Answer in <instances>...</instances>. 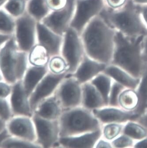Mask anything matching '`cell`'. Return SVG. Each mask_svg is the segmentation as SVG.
Returning a JSON list of instances; mask_svg holds the SVG:
<instances>
[{
	"label": "cell",
	"instance_id": "cell-1",
	"mask_svg": "<svg viewBox=\"0 0 147 148\" xmlns=\"http://www.w3.org/2000/svg\"><path fill=\"white\" fill-rule=\"evenodd\" d=\"M116 31L101 15L88 23L80 34L85 53L98 62L108 65L112 59Z\"/></svg>",
	"mask_w": 147,
	"mask_h": 148
},
{
	"label": "cell",
	"instance_id": "cell-2",
	"mask_svg": "<svg viewBox=\"0 0 147 148\" xmlns=\"http://www.w3.org/2000/svg\"><path fill=\"white\" fill-rule=\"evenodd\" d=\"M101 16L117 32L128 38L139 40L147 36V27L142 18L138 5L128 0L116 10L105 6Z\"/></svg>",
	"mask_w": 147,
	"mask_h": 148
},
{
	"label": "cell",
	"instance_id": "cell-3",
	"mask_svg": "<svg viewBox=\"0 0 147 148\" xmlns=\"http://www.w3.org/2000/svg\"><path fill=\"white\" fill-rule=\"evenodd\" d=\"M143 39L132 40L116 31L115 48L110 64L121 68L134 77L140 78L145 64L142 53Z\"/></svg>",
	"mask_w": 147,
	"mask_h": 148
},
{
	"label": "cell",
	"instance_id": "cell-4",
	"mask_svg": "<svg viewBox=\"0 0 147 148\" xmlns=\"http://www.w3.org/2000/svg\"><path fill=\"white\" fill-rule=\"evenodd\" d=\"M58 121L60 137L76 136L102 127L92 111L82 106L63 111Z\"/></svg>",
	"mask_w": 147,
	"mask_h": 148
},
{
	"label": "cell",
	"instance_id": "cell-5",
	"mask_svg": "<svg viewBox=\"0 0 147 148\" xmlns=\"http://www.w3.org/2000/svg\"><path fill=\"white\" fill-rule=\"evenodd\" d=\"M29 65L28 53L20 50L14 40L0 49V73L7 82L12 84L22 80Z\"/></svg>",
	"mask_w": 147,
	"mask_h": 148
},
{
	"label": "cell",
	"instance_id": "cell-6",
	"mask_svg": "<svg viewBox=\"0 0 147 148\" xmlns=\"http://www.w3.org/2000/svg\"><path fill=\"white\" fill-rule=\"evenodd\" d=\"M85 54L80 34L70 27L64 35L61 53L68 64V74L76 71Z\"/></svg>",
	"mask_w": 147,
	"mask_h": 148
},
{
	"label": "cell",
	"instance_id": "cell-7",
	"mask_svg": "<svg viewBox=\"0 0 147 148\" xmlns=\"http://www.w3.org/2000/svg\"><path fill=\"white\" fill-rule=\"evenodd\" d=\"M54 95L63 111L79 107L82 104V84L67 74L57 87Z\"/></svg>",
	"mask_w": 147,
	"mask_h": 148
},
{
	"label": "cell",
	"instance_id": "cell-8",
	"mask_svg": "<svg viewBox=\"0 0 147 148\" xmlns=\"http://www.w3.org/2000/svg\"><path fill=\"white\" fill-rule=\"evenodd\" d=\"M105 6L104 0H76V8L70 27L81 34L94 17L101 14Z\"/></svg>",
	"mask_w": 147,
	"mask_h": 148
},
{
	"label": "cell",
	"instance_id": "cell-9",
	"mask_svg": "<svg viewBox=\"0 0 147 148\" xmlns=\"http://www.w3.org/2000/svg\"><path fill=\"white\" fill-rule=\"evenodd\" d=\"M33 120L36 133V143L42 148L57 147L60 139L58 120H50L33 114Z\"/></svg>",
	"mask_w": 147,
	"mask_h": 148
},
{
	"label": "cell",
	"instance_id": "cell-10",
	"mask_svg": "<svg viewBox=\"0 0 147 148\" xmlns=\"http://www.w3.org/2000/svg\"><path fill=\"white\" fill-rule=\"evenodd\" d=\"M37 23L28 12L18 20L17 37L20 50L28 53L37 44Z\"/></svg>",
	"mask_w": 147,
	"mask_h": 148
},
{
	"label": "cell",
	"instance_id": "cell-11",
	"mask_svg": "<svg viewBox=\"0 0 147 148\" xmlns=\"http://www.w3.org/2000/svg\"><path fill=\"white\" fill-rule=\"evenodd\" d=\"M76 8V0H68L64 8L57 11H52L41 22L54 32L64 36L73 18Z\"/></svg>",
	"mask_w": 147,
	"mask_h": 148
},
{
	"label": "cell",
	"instance_id": "cell-12",
	"mask_svg": "<svg viewBox=\"0 0 147 148\" xmlns=\"http://www.w3.org/2000/svg\"><path fill=\"white\" fill-rule=\"evenodd\" d=\"M68 73L56 74L48 71L37 85L29 97V102L33 112L42 100L54 94L62 80Z\"/></svg>",
	"mask_w": 147,
	"mask_h": 148
},
{
	"label": "cell",
	"instance_id": "cell-13",
	"mask_svg": "<svg viewBox=\"0 0 147 148\" xmlns=\"http://www.w3.org/2000/svg\"><path fill=\"white\" fill-rule=\"evenodd\" d=\"M6 128L11 136L36 143V133L32 117L14 115L6 122Z\"/></svg>",
	"mask_w": 147,
	"mask_h": 148
},
{
	"label": "cell",
	"instance_id": "cell-14",
	"mask_svg": "<svg viewBox=\"0 0 147 148\" xmlns=\"http://www.w3.org/2000/svg\"><path fill=\"white\" fill-rule=\"evenodd\" d=\"M63 38L64 36L54 32L42 23H37V44L46 48L50 58L61 55Z\"/></svg>",
	"mask_w": 147,
	"mask_h": 148
},
{
	"label": "cell",
	"instance_id": "cell-15",
	"mask_svg": "<svg viewBox=\"0 0 147 148\" xmlns=\"http://www.w3.org/2000/svg\"><path fill=\"white\" fill-rule=\"evenodd\" d=\"M9 100L13 116H32L33 112L30 105L29 97L24 89L22 80L12 84Z\"/></svg>",
	"mask_w": 147,
	"mask_h": 148
},
{
	"label": "cell",
	"instance_id": "cell-16",
	"mask_svg": "<svg viewBox=\"0 0 147 148\" xmlns=\"http://www.w3.org/2000/svg\"><path fill=\"white\" fill-rule=\"evenodd\" d=\"M92 112L102 125L111 123H125L136 116L133 111H126L119 107L109 106L95 109Z\"/></svg>",
	"mask_w": 147,
	"mask_h": 148
},
{
	"label": "cell",
	"instance_id": "cell-17",
	"mask_svg": "<svg viewBox=\"0 0 147 148\" xmlns=\"http://www.w3.org/2000/svg\"><path fill=\"white\" fill-rule=\"evenodd\" d=\"M107 65L96 61L85 54L76 71L71 75L82 84L91 82L98 74L104 71Z\"/></svg>",
	"mask_w": 147,
	"mask_h": 148
},
{
	"label": "cell",
	"instance_id": "cell-18",
	"mask_svg": "<svg viewBox=\"0 0 147 148\" xmlns=\"http://www.w3.org/2000/svg\"><path fill=\"white\" fill-rule=\"evenodd\" d=\"M102 136V128L76 136L60 137L57 147L69 148H93Z\"/></svg>",
	"mask_w": 147,
	"mask_h": 148
},
{
	"label": "cell",
	"instance_id": "cell-19",
	"mask_svg": "<svg viewBox=\"0 0 147 148\" xmlns=\"http://www.w3.org/2000/svg\"><path fill=\"white\" fill-rule=\"evenodd\" d=\"M63 110L54 94L42 100L33 111V114L50 120H58Z\"/></svg>",
	"mask_w": 147,
	"mask_h": 148
},
{
	"label": "cell",
	"instance_id": "cell-20",
	"mask_svg": "<svg viewBox=\"0 0 147 148\" xmlns=\"http://www.w3.org/2000/svg\"><path fill=\"white\" fill-rule=\"evenodd\" d=\"M82 107L93 111L107 106L101 94L90 82L82 84Z\"/></svg>",
	"mask_w": 147,
	"mask_h": 148
},
{
	"label": "cell",
	"instance_id": "cell-21",
	"mask_svg": "<svg viewBox=\"0 0 147 148\" xmlns=\"http://www.w3.org/2000/svg\"><path fill=\"white\" fill-rule=\"evenodd\" d=\"M48 71L47 66H37L29 65L22 80L23 87L28 97Z\"/></svg>",
	"mask_w": 147,
	"mask_h": 148
},
{
	"label": "cell",
	"instance_id": "cell-22",
	"mask_svg": "<svg viewBox=\"0 0 147 148\" xmlns=\"http://www.w3.org/2000/svg\"><path fill=\"white\" fill-rule=\"evenodd\" d=\"M103 72L127 88L136 90L140 82V78L134 77L123 69L113 64H109L106 66Z\"/></svg>",
	"mask_w": 147,
	"mask_h": 148
},
{
	"label": "cell",
	"instance_id": "cell-23",
	"mask_svg": "<svg viewBox=\"0 0 147 148\" xmlns=\"http://www.w3.org/2000/svg\"><path fill=\"white\" fill-rule=\"evenodd\" d=\"M135 91L139 99L138 104L133 111L136 117L142 114L147 108V62H145L140 82Z\"/></svg>",
	"mask_w": 147,
	"mask_h": 148
},
{
	"label": "cell",
	"instance_id": "cell-24",
	"mask_svg": "<svg viewBox=\"0 0 147 148\" xmlns=\"http://www.w3.org/2000/svg\"><path fill=\"white\" fill-rule=\"evenodd\" d=\"M113 79L105 73H101L94 77L90 82L101 94L107 106H108L109 94Z\"/></svg>",
	"mask_w": 147,
	"mask_h": 148
},
{
	"label": "cell",
	"instance_id": "cell-25",
	"mask_svg": "<svg viewBox=\"0 0 147 148\" xmlns=\"http://www.w3.org/2000/svg\"><path fill=\"white\" fill-rule=\"evenodd\" d=\"M50 57L44 47L37 44L28 53V61L30 65L37 66H47Z\"/></svg>",
	"mask_w": 147,
	"mask_h": 148
},
{
	"label": "cell",
	"instance_id": "cell-26",
	"mask_svg": "<svg viewBox=\"0 0 147 148\" xmlns=\"http://www.w3.org/2000/svg\"><path fill=\"white\" fill-rule=\"evenodd\" d=\"M27 7V12L37 22L42 21L52 12L46 0H29Z\"/></svg>",
	"mask_w": 147,
	"mask_h": 148
},
{
	"label": "cell",
	"instance_id": "cell-27",
	"mask_svg": "<svg viewBox=\"0 0 147 148\" xmlns=\"http://www.w3.org/2000/svg\"><path fill=\"white\" fill-rule=\"evenodd\" d=\"M119 107L126 111H134L139 102L137 92L133 89L126 88L119 95L118 99Z\"/></svg>",
	"mask_w": 147,
	"mask_h": 148
},
{
	"label": "cell",
	"instance_id": "cell-28",
	"mask_svg": "<svg viewBox=\"0 0 147 148\" xmlns=\"http://www.w3.org/2000/svg\"><path fill=\"white\" fill-rule=\"evenodd\" d=\"M122 134L138 141L147 137V130L137 122L130 120L125 123Z\"/></svg>",
	"mask_w": 147,
	"mask_h": 148
},
{
	"label": "cell",
	"instance_id": "cell-29",
	"mask_svg": "<svg viewBox=\"0 0 147 148\" xmlns=\"http://www.w3.org/2000/svg\"><path fill=\"white\" fill-rule=\"evenodd\" d=\"M4 148H42L35 142L10 136L7 138L1 145Z\"/></svg>",
	"mask_w": 147,
	"mask_h": 148
},
{
	"label": "cell",
	"instance_id": "cell-30",
	"mask_svg": "<svg viewBox=\"0 0 147 148\" xmlns=\"http://www.w3.org/2000/svg\"><path fill=\"white\" fill-rule=\"evenodd\" d=\"M49 71L54 74L67 73L68 66L66 61L61 55L51 57L47 65Z\"/></svg>",
	"mask_w": 147,
	"mask_h": 148
},
{
	"label": "cell",
	"instance_id": "cell-31",
	"mask_svg": "<svg viewBox=\"0 0 147 148\" xmlns=\"http://www.w3.org/2000/svg\"><path fill=\"white\" fill-rule=\"evenodd\" d=\"M125 123H111L103 125L102 127V137L112 141L122 134Z\"/></svg>",
	"mask_w": 147,
	"mask_h": 148
},
{
	"label": "cell",
	"instance_id": "cell-32",
	"mask_svg": "<svg viewBox=\"0 0 147 148\" xmlns=\"http://www.w3.org/2000/svg\"><path fill=\"white\" fill-rule=\"evenodd\" d=\"M126 88L123 85L113 80L109 94L108 106L120 108L118 104V97L120 93Z\"/></svg>",
	"mask_w": 147,
	"mask_h": 148
},
{
	"label": "cell",
	"instance_id": "cell-33",
	"mask_svg": "<svg viewBox=\"0 0 147 148\" xmlns=\"http://www.w3.org/2000/svg\"><path fill=\"white\" fill-rule=\"evenodd\" d=\"M27 6V0H9L6 9L10 13L19 16L24 13Z\"/></svg>",
	"mask_w": 147,
	"mask_h": 148
},
{
	"label": "cell",
	"instance_id": "cell-34",
	"mask_svg": "<svg viewBox=\"0 0 147 148\" xmlns=\"http://www.w3.org/2000/svg\"><path fill=\"white\" fill-rule=\"evenodd\" d=\"M135 141L127 135L121 134L115 139L111 141L113 148H132Z\"/></svg>",
	"mask_w": 147,
	"mask_h": 148
},
{
	"label": "cell",
	"instance_id": "cell-35",
	"mask_svg": "<svg viewBox=\"0 0 147 148\" xmlns=\"http://www.w3.org/2000/svg\"><path fill=\"white\" fill-rule=\"evenodd\" d=\"M13 116L9 98L0 97V117L7 122Z\"/></svg>",
	"mask_w": 147,
	"mask_h": 148
},
{
	"label": "cell",
	"instance_id": "cell-36",
	"mask_svg": "<svg viewBox=\"0 0 147 148\" xmlns=\"http://www.w3.org/2000/svg\"><path fill=\"white\" fill-rule=\"evenodd\" d=\"M14 23L11 19L3 12L0 11V30L11 32L13 30Z\"/></svg>",
	"mask_w": 147,
	"mask_h": 148
},
{
	"label": "cell",
	"instance_id": "cell-37",
	"mask_svg": "<svg viewBox=\"0 0 147 148\" xmlns=\"http://www.w3.org/2000/svg\"><path fill=\"white\" fill-rule=\"evenodd\" d=\"M47 5L51 11L62 10L66 7L68 0H46Z\"/></svg>",
	"mask_w": 147,
	"mask_h": 148
},
{
	"label": "cell",
	"instance_id": "cell-38",
	"mask_svg": "<svg viewBox=\"0 0 147 148\" xmlns=\"http://www.w3.org/2000/svg\"><path fill=\"white\" fill-rule=\"evenodd\" d=\"M12 84L5 80L0 81V97L9 98L12 91Z\"/></svg>",
	"mask_w": 147,
	"mask_h": 148
},
{
	"label": "cell",
	"instance_id": "cell-39",
	"mask_svg": "<svg viewBox=\"0 0 147 148\" xmlns=\"http://www.w3.org/2000/svg\"><path fill=\"white\" fill-rule=\"evenodd\" d=\"M105 6L109 9L116 10L123 6L128 0H104Z\"/></svg>",
	"mask_w": 147,
	"mask_h": 148
},
{
	"label": "cell",
	"instance_id": "cell-40",
	"mask_svg": "<svg viewBox=\"0 0 147 148\" xmlns=\"http://www.w3.org/2000/svg\"><path fill=\"white\" fill-rule=\"evenodd\" d=\"M132 120L137 122L147 130V108L142 114L134 118Z\"/></svg>",
	"mask_w": 147,
	"mask_h": 148
},
{
	"label": "cell",
	"instance_id": "cell-41",
	"mask_svg": "<svg viewBox=\"0 0 147 148\" xmlns=\"http://www.w3.org/2000/svg\"><path fill=\"white\" fill-rule=\"evenodd\" d=\"M95 148H113L112 145L111 143V141L103 138L102 136L97 142Z\"/></svg>",
	"mask_w": 147,
	"mask_h": 148
},
{
	"label": "cell",
	"instance_id": "cell-42",
	"mask_svg": "<svg viewBox=\"0 0 147 148\" xmlns=\"http://www.w3.org/2000/svg\"><path fill=\"white\" fill-rule=\"evenodd\" d=\"M142 53L145 62H147V36L144 37L142 41Z\"/></svg>",
	"mask_w": 147,
	"mask_h": 148
},
{
	"label": "cell",
	"instance_id": "cell-43",
	"mask_svg": "<svg viewBox=\"0 0 147 148\" xmlns=\"http://www.w3.org/2000/svg\"><path fill=\"white\" fill-rule=\"evenodd\" d=\"M142 18L147 27V5H138Z\"/></svg>",
	"mask_w": 147,
	"mask_h": 148
},
{
	"label": "cell",
	"instance_id": "cell-44",
	"mask_svg": "<svg viewBox=\"0 0 147 148\" xmlns=\"http://www.w3.org/2000/svg\"><path fill=\"white\" fill-rule=\"evenodd\" d=\"M133 148H147V137L140 141L136 142Z\"/></svg>",
	"mask_w": 147,
	"mask_h": 148
},
{
	"label": "cell",
	"instance_id": "cell-45",
	"mask_svg": "<svg viewBox=\"0 0 147 148\" xmlns=\"http://www.w3.org/2000/svg\"><path fill=\"white\" fill-rule=\"evenodd\" d=\"M10 136L9 132L7 130L6 128L5 129L0 132V148H1V145L5 140Z\"/></svg>",
	"mask_w": 147,
	"mask_h": 148
},
{
	"label": "cell",
	"instance_id": "cell-46",
	"mask_svg": "<svg viewBox=\"0 0 147 148\" xmlns=\"http://www.w3.org/2000/svg\"><path fill=\"white\" fill-rule=\"evenodd\" d=\"M6 127V122L0 117V132L5 129Z\"/></svg>",
	"mask_w": 147,
	"mask_h": 148
},
{
	"label": "cell",
	"instance_id": "cell-47",
	"mask_svg": "<svg viewBox=\"0 0 147 148\" xmlns=\"http://www.w3.org/2000/svg\"><path fill=\"white\" fill-rule=\"evenodd\" d=\"M135 4L138 5H147V0H132Z\"/></svg>",
	"mask_w": 147,
	"mask_h": 148
},
{
	"label": "cell",
	"instance_id": "cell-48",
	"mask_svg": "<svg viewBox=\"0 0 147 148\" xmlns=\"http://www.w3.org/2000/svg\"><path fill=\"white\" fill-rule=\"evenodd\" d=\"M8 38L9 37L7 36L0 35V45L5 42L7 40Z\"/></svg>",
	"mask_w": 147,
	"mask_h": 148
},
{
	"label": "cell",
	"instance_id": "cell-49",
	"mask_svg": "<svg viewBox=\"0 0 147 148\" xmlns=\"http://www.w3.org/2000/svg\"><path fill=\"white\" fill-rule=\"evenodd\" d=\"M4 80V78H3L1 73H0V81H2V80Z\"/></svg>",
	"mask_w": 147,
	"mask_h": 148
},
{
	"label": "cell",
	"instance_id": "cell-50",
	"mask_svg": "<svg viewBox=\"0 0 147 148\" xmlns=\"http://www.w3.org/2000/svg\"><path fill=\"white\" fill-rule=\"evenodd\" d=\"M3 0H0V2H1V1H3Z\"/></svg>",
	"mask_w": 147,
	"mask_h": 148
},
{
	"label": "cell",
	"instance_id": "cell-51",
	"mask_svg": "<svg viewBox=\"0 0 147 148\" xmlns=\"http://www.w3.org/2000/svg\"><path fill=\"white\" fill-rule=\"evenodd\" d=\"M0 5H1V4H0Z\"/></svg>",
	"mask_w": 147,
	"mask_h": 148
}]
</instances>
